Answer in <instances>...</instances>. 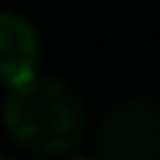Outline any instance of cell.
<instances>
[{
    "instance_id": "cell-1",
    "label": "cell",
    "mask_w": 160,
    "mask_h": 160,
    "mask_svg": "<svg viewBox=\"0 0 160 160\" xmlns=\"http://www.w3.org/2000/svg\"><path fill=\"white\" fill-rule=\"evenodd\" d=\"M4 128L18 146L32 153H71L89 132V110L68 82L50 75H32L7 89Z\"/></svg>"
},
{
    "instance_id": "cell-2",
    "label": "cell",
    "mask_w": 160,
    "mask_h": 160,
    "mask_svg": "<svg viewBox=\"0 0 160 160\" xmlns=\"http://www.w3.org/2000/svg\"><path fill=\"white\" fill-rule=\"evenodd\" d=\"M100 160H160V100H125L96 132Z\"/></svg>"
},
{
    "instance_id": "cell-3",
    "label": "cell",
    "mask_w": 160,
    "mask_h": 160,
    "mask_svg": "<svg viewBox=\"0 0 160 160\" xmlns=\"http://www.w3.org/2000/svg\"><path fill=\"white\" fill-rule=\"evenodd\" d=\"M39 64V36L22 14L0 11V82L18 86L32 78Z\"/></svg>"
},
{
    "instance_id": "cell-4",
    "label": "cell",
    "mask_w": 160,
    "mask_h": 160,
    "mask_svg": "<svg viewBox=\"0 0 160 160\" xmlns=\"http://www.w3.org/2000/svg\"><path fill=\"white\" fill-rule=\"evenodd\" d=\"M71 160H92V157H71Z\"/></svg>"
},
{
    "instance_id": "cell-5",
    "label": "cell",
    "mask_w": 160,
    "mask_h": 160,
    "mask_svg": "<svg viewBox=\"0 0 160 160\" xmlns=\"http://www.w3.org/2000/svg\"><path fill=\"white\" fill-rule=\"evenodd\" d=\"M0 160H11V157H4V153H0Z\"/></svg>"
}]
</instances>
